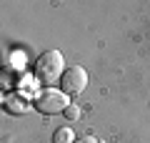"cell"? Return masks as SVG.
<instances>
[{"label": "cell", "mask_w": 150, "mask_h": 143, "mask_svg": "<svg viewBox=\"0 0 150 143\" xmlns=\"http://www.w3.org/2000/svg\"><path fill=\"white\" fill-rule=\"evenodd\" d=\"M33 106H35V111L45 113V116H50V113H65V108L70 106V95H65L58 88H45L35 95Z\"/></svg>", "instance_id": "cell-2"}, {"label": "cell", "mask_w": 150, "mask_h": 143, "mask_svg": "<svg viewBox=\"0 0 150 143\" xmlns=\"http://www.w3.org/2000/svg\"><path fill=\"white\" fill-rule=\"evenodd\" d=\"M65 73V60L58 50H48L38 58L35 63V78L45 85V88H55V83H60Z\"/></svg>", "instance_id": "cell-1"}, {"label": "cell", "mask_w": 150, "mask_h": 143, "mask_svg": "<svg viewBox=\"0 0 150 143\" xmlns=\"http://www.w3.org/2000/svg\"><path fill=\"white\" fill-rule=\"evenodd\" d=\"M3 106H5V111L10 113V116H25L28 108H30V101H28L25 95H20V93H8L5 101H3Z\"/></svg>", "instance_id": "cell-4"}, {"label": "cell", "mask_w": 150, "mask_h": 143, "mask_svg": "<svg viewBox=\"0 0 150 143\" xmlns=\"http://www.w3.org/2000/svg\"><path fill=\"white\" fill-rule=\"evenodd\" d=\"M65 118H68V121H78V118H80V108L70 103V106L65 108Z\"/></svg>", "instance_id": "cell-6"}, {"label": "cell", "mask_w": 150, "mask_h": 143, "mask_svg": "<svg viewBox=\"0 0 150 143\" xmlns=\"http://www.w3.org/2000/svg\"><path fill=\"white\" fill-rule=\"evenodd\" d=\"M53 143H75V133L70 131V128H58L55 131V136H53Z\"/></svg>", "instance_id": "cell-5"}, {"label": "cell", "mask_w": 150, "mask_h": 143, "mask_svg": "<svg viewBox=\"0 0 150 143\" xmlns=\"http://www.w3.org/2000/svg\"><path fill=\"white\" fill-rule=\"evenodd\" d=\"M75 143H100L95 136H83V138H75Z\"/></svg>", "instance_id": "cell-7"}, {"label": "cell", "mask_w": 150, "mask_h": 143, "mask_svg": "<svg viewBox=\"0 0 150 143\" xmlns=\"http://www.w3.org/2000/svg\"><path fill=\"white\" fill-rule=\"evenodd\" d=\"M88 85V73L85 68H80V65H70V68H65L63 78H60V90H63L65 95H80L83 90H85Z\"/></svg>", "instance_id": "cell-3"}]
</instances>
